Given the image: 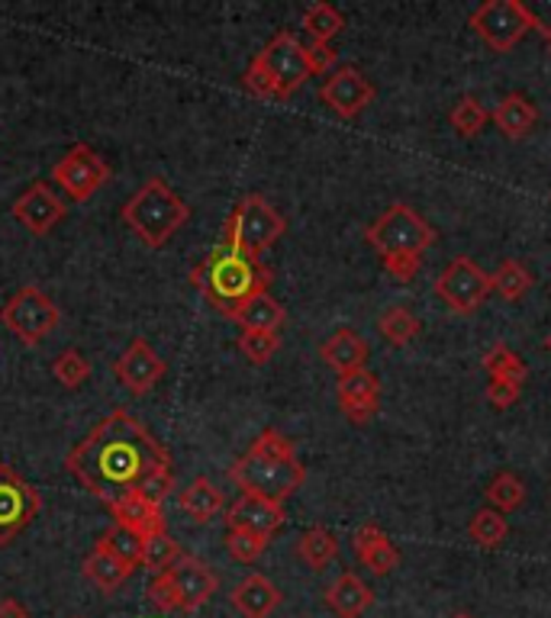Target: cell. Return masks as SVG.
Returning <instances> with one entry per match:
<instances>
[{
    "label": "cell",
    "instance_id": "obj_1",
    "mask_svg": "<svg viewBox=\"0 0 551 618\" xmlns=\"http://www.w3.org/2000/svg\"><path fill=\"white\" fill-rule=\"evenodd\" d=\"M65 467L91 496L110 506L129 493H139L152 474L168 470L172 457L136 416L113 409L68 451Z\"/></svg>",
    "mask_w": 551,
    "mask_h": 618
},
{
    "label": "cell",
    "instance_id": "obj_2",
    "mask_svg": "<svg viewBox=\"0 0 551 618\" xmlns=\"http://www.w3.org/2000/svg\"><path fill=\"white\" fill-rule=\"evenodd\" d=\"M229 480L249 496H262L284 506V500L303 487L306 470L297 461L290 439H284L277 429H265L255 444L229 467Z\"/></svg>",
    "mask_w": 551,
    "mask_h": 618
},
{
    "label": "cell",
    "instance_id": "obj_3",
    "mask_svg": "<svg viewBox=\"0 0 551 618\" xmlns=\"http://www.w3.org/2000/svg\"><path fill=\"white\" fill-rule=\"evenodd\" d=\"M190 280L203 290L210 306H216L226 319H233V313L242 303H249L259 293H268L272 270L262 265V258H252L242 249L220 242L210 252V258L190 274Z\"/></svg>",
    "mask_w": 551,
    "mask_h": 618
},
{
    "label": "cell",
    "instance_id": "obj_4",
    "mask_svg": "<svg viewBox=\"0 0 551 618\" xmlns=\"http://www.w3.org/2000/svg\"><path fill=\"white\" fill-rule=\"evenodd\" d=\"M367 242L397 280H413L423 252L436 242V229L406 203L387 206V213L367 226Z\"/></svg>",
    "mask_w": 551,
    "mask_h": 618
},
{
    "label": "cell",
    "instance_id": "obj_5",
    "mask_svg": "<svg viewBox=\"0 0 551 618\" xmlns=\"http://www.w3.org/2000/svg\"><path fill=\"white\" fill-rule=\"evenodd\" d=\"M120 219L146 249H165L190 219V206L168 187V180L152 177L126 200Z\"/></svg>",
    "mask_w": 551,
    "mask_h": 618
},
{
    "label": "cell",
    "instance_id": "obj_6",
    "mask_svg": "<svg viewBox=\"0 0 551 618\" xmlns=\"http://www.w3.org/2000/svg\"><path fill=\"white\" fill-rule=\"evenodd\" d=\"M287 223L262 193H249L236 203L233 216L226 219L223 242L242 249L252 258H262L277 239L284 236Z\"/></svg>",
    "mask_w": 551,
    "mask_h": 618
},
{
    "label": "cell",
    "instance_id": "obj_7",
    "mask_svg": "<svg viewBox=\"0 0 551 618\" xmlns=\"http://www.w3.org/2000/svg\"><path fill=\"white\" fill-rule=\"evenodd\" d=\"M0 319H3V326H7L26 349H36V345H42V342L59 329L62 310H59V303H55L49 293H42L39 287L26 283V287H20V290L3 303Z\"/></svg>",
    "mask_w": 551,
    "mask_h": 618
},
{
    "label": "cell",
    "instance_id": "obj_8",
    "mask_svg": "<svg viewBox=\"0 0 551 618\" xmlns=\"http://www.w3.org/2000/svg\"><path fill=\"white\" fill-rule=\"evenodd\" d=\"M467 23L493 52H510L529 29H542L549 36V26H542V20L519 0H487Z\"/></svg>",
    "mask_w": 551,
    "mask_h": 618
},
{
    "label": "cell",
    "instance_id": "obj_9",
    "mask_svg": "<svg viewBox=\"0 0 551 618\" xmlns=\"http://www.w3.org/2000/svg\"><path fill=\"white\" fill-rule=\"evenodd\" d=\"M252 65L259 72H265V78L272 81L275 100H287L293 90L303 88L316 75L310 49L293 33H277L275 39L252 59Z\"/></svg>",
    "mask_w": 551,
    "mask_h": 618
},
{
    "label": "cell",
    "instance_id": "obj_10",
    "mask_svg": "<svg viewBox=\"0 0 551 618\" xmlns=\"http://www.w3.org/2000/svg\"><path fill=\"white\" fill-rule=\"evenodd\" d=\"M110 165L103 162V155L91 149L88 142H75L52 168L55 187L65 193V200L72 203H85L93 193L110 180Z\"/></svg>",
    "mask_w": 551,
    "mask_h": 618
},
{
    "label": "cell",
    "instance_id": "obj_11",
    "mask_svg": "<svg viewBox=\"0 0 551 618\" xmlns=\"http://www.w3.org/2000/svg\"><path fill=\"white\" fill-rule=\"evenodd\" d=\"M42 509V496L16 470L0 464V547L33 526Z\"/></svg>",
    "mask_w": 551,
    "mask_h": 618
},
{
    "label": "cell",
    "instance_id": "obj_12",
    "mask_svg": "<svg viewBox=\"0 0 551 618\" xmlns=\"http://www.w3.org/2000/svg\"><path fill=\"white\" fill-rule=\"evenodd\" d=\"M490 290H493L490 274L480 270V267L474 265L471 258H464V255L455 258L452 265L439 274V280H436V293L449 303V310H455L461 316L474 313V310L487 300Z\"/></svg>",
    "mask_w": 551,
    "mask_h": 618
},
{
    "label": "cell",
    "instance_id": "obj_13",
    "mask_svg": "<svg viewBox=\"0 0 551 618\" xmlns=\"http://www.w3.org/2000/svg\"><path fill=\"white\" fill-rule=\"evenodd\" d=\"M68 206L65 200L46 184L36 180L33 187H26L16 200H13V219L29 232V236H49L62 219H65Z\"/></svg>",
    "mask_w": 551,
    "mask_h": 618
},
{
    "label": "cell",
    "instance_id": "obj_14",
    "mask_svg": "<svg viewBox=\"0 0 551 618\" xmlns=\"http://www.w3.org/2000/svg\"><path fill=\"white\" fill-rule=\"evenodd\" d=\"M113 374H116V380H120L133 396H146V393L165 377V361H162V354L155 352L149 342L136 339L126 352L116 357Z\"/></svg>",
    "mask_w": 551,
    "mask_h": 618
},
{
    "label": "cell",
    "instance_id": "obj_15",
    "mask_svg": "<svg viewBox=\"0 0 551 618\" xmlns=\"http://www.w3.org/2000/svg\"><path fill=\"white\" fill-rule=\"evenodd\" d=\"M374 93H377V90H374V85L367 81L365 75H362L359 68L346 65V68H339L333 78H326V85L320 88V100H323L326 106H333L339 116L352 119V116H359L367 103L374 100Z\"/></svg>",
    "mask_w": 551,
    "mask_h": 618
},
{
    "label": "cell",
    "instance_id": "obj_16",
    "mask_svg": "<svg viewBox=\"0 0 551 618\" xmlns=\"http://www.w3.org/2000/svg\"><path fill=\"white\" fill-rule=\"evenodd\" d=\"M168 573L175 580V590H178V600H181V613H197L203 603H210V596L220 587L216 573L203 560L190 557V554H181V560Z\"/></svg>",
    "mask_w": 551,
    "mask_h": 618
},
{
    "label": "cell",
    "instance_id": "obj_17",
    "mask_svg": "<svg viewBox=\"0 0 551 618\" xmlns=\"http://www.w3.org/2000/svg\"><path fill=\"white\" fill-rule=\"evenodd\" d=\"M280 526H284V506L262 496H249V493H242L226 513V529L252 531L262 538H272Z\"/></svg>",
    "mask_w": 551,
    "mask_h": 618
},
{
    "label": "cell",
    "instance_id": "obj_18",
    "mask_svg": "<svg viewBox=\"0 0 551 618\" xmlns=\"http://www.w3.org/2000/svg\"><path fill=\"white\" fill-rule=\"evenodd\" d=\"M377 400H380V383L377 377L359 367L349 374H339V406L352 422H365L377 413Z\"/></svg>",
    "mask_w": 551,
    "mask_h": 618
},
{
    "label": "cell",
    "instance_id": "obj_19",
    "mask_svg": "<svg viewBox=\"0 0 551 618\" xmlns=\"http://www.w3.org/2000/svg\"><path fill=\"white\" fill-rule=\"evenodd\" d=\"M107 509H110V516H113L116 526L139 534L142 541H149L152 534L168 531L165 529V516H162V503H152V500H146L139 493H129V496L110 503Z\"/></svg>",
    "mask_w": 551,
    "mask_h": 618
},
{
    "label": "cell",
    "instance_id": "obj_20",
    "mask_svg": "<svg viewBox=\"0 0 551 618\" xmlns=\"http://www.w3.org/2000/svg\"><path fill=\"white\" fill-rule=\"evenodd\" d=\"M352 547L359 554V560L365 564L374 577H387L397 564H400V551L393 547V541L387 538V531L374 522L359 526L352 534Z\"/></svg>",
    "mask_w": 551,
    "mask_h": 618
},
{
    "label": "cell",
    "instance_id": "obj_21",
    "mask_svg": "<svg viewBox=\"0 0 551 618\" xmlns=\"http://www.w3.org/2000/svg\"><path fill=\"white\" fill-rule=\"evenodd\" d=\"M233 609L242 618H268L280 606V590L268 577L249 573L236 590H233Z\"/></svg>",
    "mask_w": 551,
    "mask_h": 618
},
{
    "label": "cell",
    "instance_id": "obj_22",
    "mask_svg": "<svg viewBox=\"0 0 551 618\" xmlns=\"http://www.w3.org/2000/svg\"><path fill=\"white\" fill-rule=\"evenodd\" d=\"M326 606L342 618H359L365 613L367 606L374 603V593L367 590V583L359 577V573H339L326 593H323Z\"/></svg>",
    "mask_w": 551,
    "mask_h": 618
},
{
    "label": "cell",
    "instance_id": "obj_23",
    "mask_svg": "<svg viewBox=\"0 0 551 618\" xmlns=\"http://www.w3.org/2000/svg\"><path fill=\"white\" fill-rule=\"evenodd\" d=\"M493 123L506 139H526L539 123V110H536V103L529 97L506 93L493 110Z\"/></svg>",
    "mask_w": 551,
    "mask_h": 618
},
{
    "label": "cell",
    "instance_id": "obj_24",
    "mask_svg": "<svg viewBox=\"0 0 551 618\" xmlns=\"http://www.w3.org/2000/svg\"><path fill=\"white\" fill-rule=\"evenodd\" d=\"M178 506H181V513L190 519V522L203 526V522H210V519L220 516V509H223V493L216 490L213 480L197 477V480H190V483L181 490Z\"/></svg>",
    "mask_w": 551,
    "mask_h": 618
},
{
    "label": "cell",
    "instance_id": "obj_25",
    "mask_svg": "<svg viewBox=\"0 0 551 618\" xmlns=\"http://www.w3.org/2000/svg\"><path fill=\"white\" fill-rule=\"evenodd\" d=\"M133 570H136V567L123 564L120 557H113V554L103 551L100 544H93V551L85 557V577L91 580L100 593H107V596L116 593V590L133 577Z\"/></svg>",
    "mask_w": 551,
    "mask_h": 618
},
{
    "label": "cell",
    "instance_id": "obj_26",
    "mask_svg": "<svg viewBox=\"0 0 551 618\" xmlns=\"http://www.w3.org/2000/svg\"><path fill=\"white\" fill-rule=\"evenodd\" d=\"M320 354H323V361H326L329 367H336L339 374H349V370L365 367L367 345L359 332H352V329H339V332L320 349Z\"/></svg>",
    "mask_w": 551,
    "mask_h": 618
},
{
    "label": "cell",
    "instance_id": "obj_27",
    "mask_svg": "<svg viewBox=\"0 0 551 618\" xmlns=\"http://www.w3.org/2000/svg\"><path fill=\"white\" fill-rule=\"evenodd\" d=\"M233 319L242 326V329H259V332H277L280 326H284V306L277 303L272 293H259V297H252L249 303H242L236 313H233Z\"/></svg>",
    "mask_w": 551,
    "mask_h": 618
},
{
    "label": "cell",
    "instance_id": "obj_28",
    "mask_svg": "<svg viewBox=\"0 0 551 618\" xmlns=\"http://www.w3.org/2000/svg\"><path fill=\"white\" fill-rule=\"evenodd\" d=\"M336 554H339V541H336L333 531L323 529V526L306 529L300 534V541H297V557H300L310 570H326V567L336 560Z\"/></svg>",
    "mask_w": 551,
    "mask_h": 618
},
{
    "label": "cell",
    "instance_id": "obj_29",
    "mask_svg": "<svg viewBox=\"0 0 551 618\" xmlns=\"http://www.w3.org/2000/svg\"><path fill=\"white\" fill-rule=\"evenodd\" d=\"M178 560H181L178 541H175L168 531H162V534H152V538L142 544V560H139V567H146L152 577H159V573H168Z\"/></svg>",
    "mask_w": 551,
    "mask_h": 618
},
{
    "label": "cell",
    "instance_id": "obj_30",
    "mask_svg": "<svg viewBox=\"0 0 551 618\" xmlns=\"http://www.w3.org/2000/svg\"><path fill=\"white\" fill-rule=\"evenodd\" d=\"M342 26H346V16L333 3H313V7L303 10V29L320 46H329V39L336 33H342Z\"/></svg>",
    "mask_w": 551,
    "mask_h": 618
},
{
    "label": "cell",
    "instance_id": "obj_31",
    "mask_svg": "<svg viewBox=\"0 0 551 618\" xmlns=\"http://www.w3.org/2000/svg\"><path fill=\"white\" fill-rule=\"evenodd\" d=\"M484 367H487L490 380H506V383H513V387H523L526 377H529L526 361L516 352H510L506 345H493L490 352L484 354Z\"/></svg>",
    "mask_w": 551,
    "mask_h": 618
},
{
    "label": "cell",
    "instance_id": "obj_32",
    "mask_svg": "<svg viewBox=\"0 0 551 618\" xmlns=\"http://www.w3.org/2000/svg\"><path fill=\"white\" fill-rule=\"evenodd\" d=\"M377 329H380V336L390 342V345H410L413 339H416V332H419V323H416V316L406 310V306H390V310H384V316L377 319Z\"/></svg>",
    "mask_w": 551,
    "mask_h": 618
},
{
    "label": "cell",
    "instance_id": "obj_33",
    "mask_svg": "<svg viewBox=\"0 0 551 618\" xmlns=\"http://www.w3.org/2000/svg\"><path fill=\"white\" fill-rule=\"evenodd\" d=\"M52 377L65 387V390H78L91 380V361L78 349H65L55 354L52 361Z\"/></svg>",
    "mask_w": 551,
    "mask_h": 618
},
{
    "label": "cell",
    "instance_id": "obj_34",
    "mask_svg": "<svg viewBox=\"0 0 551 618\" xmlns=\"http://www.w3.org/2000/svg\"><path fill=\"white\" fill-rule=\"evenodd\" d=\"M103 551H110L113 557H120L123 564H129V567H139V560H142V538L139 534H133L129 529H123V526H110V529L100 534V541H97Z\"/></svg>",
    "mask_w": 551,
    "mask_h": 618
},
{
    "label": "cell",
    "instance_id": "obj_35",
    "mask_svg": "<svg viewBox=\"0 0 551 618\" xmlns=\"http://www.w3.org/2000/svg\"><path fill=\"white\" fill-rule=\"evenodd\" d=\"M523 500H526V487L516 474H497L487 487V503L497 513H513L523 506Z\"/></svg>",
    "mask_w": 551,
    "mask_h": 618
},
{
    "label": "cell",
    "instance_id": "obj_36",
    "mask_svg": "<svg viewBox=\"0 0 551 618\" xmlns=\"http://www.w3.org/2000/svg\"><path fill=\"white\" fill-rule=\"evenodd\" d=\"M490 280H493V290H497L503 300H523V297L529 293V287H533V274L519 265V262H513V258L497 267V270L490 274Z\"/></svg>",
    "mask_w": 551,
    "mask_h": 618
},
{
    "label": "cell",
    "instance_id": "obj_37",
    "mask_svg": "<svg viewBox=\"0 0 551 618\" xmlns=\"http://www.w3.org/2000/svg\"><path fill=\"white\" fill-rule=\"evenodd\" d=\"M506 519H503V513H497V509H480V513H474V519H471V526H467V534H471V541L474 544H480V547H500L503 541H506Z\"/></svg>",
    "mask_w": 551,
    "mask_h": 618
},
{
    "label": "cell",
    "instance_id": "obj_38",
    "mask_svg": "<svg viewBox=\"0 0 551 618\" xmlns=\"http://www.w3.org/2000/svg\"><path fill=\"white\" fill-rule=\"evenodd\" d=\"M277 349H280V336L277 332L242 329V336H239V352L246 354L252 364H268L275 357Z\"/></svg>",
    "mask_w": 551,
    "mask_h": 618
},
{
    "label": "cell",
    "instance_id": "obj_39",
    "mask_svg": "<svg viewBox=\"0 0 551 618\" xmlns=\"http://www.w3.org/2000/svg\"><path fill=\"white\" fill-rule=\"evenodd\" d=\"M487 119H490V113L474 97H461L455 110H452V126L459 129V136H464V139L477 136L487 126Z\"/></svg>",
    "mask_w": 551,
    "mask_h": 618
},
{
    "label": "cell",
    "instance_id": "obj_40",
    "mask_svg": "<svg viewBox=\"0 0 551 618\" xmlns=\"http://www.w3.org/2000/svg\"><path fill=\"white\" fill-rule=\"evenodd\" d=\"M265 547H268V538H262V534H252V531L242 529H226V551L236 560H242V564L259 560L265 554Z\"/></svg>",
    "mask_w": 551,
    "mask_h": 618
},
{
    "label": "cell",
    "instance_id": "obj_41",
    "mask_svg": "<svg viewBox=\"0 0 551 618\" xmlns=\"http://www.w3.org/2000/svg\"><path fill=\"white\" fill-rule=\"evenodd\" d=\"M146 596H149V603H152L159 613H181V600H178V590H175L172 573L152 577L149 587H146Z\"/></svg>",
    "mask_w": 551,
    "mask_h": 618
},
{
    "label": "cell",
    "instance_id": "obj_42",
    "mask_svg": "<svg viewBox=\"0 0 551 618\" xmlns=\"http://www.w3.org/2000/svg\"><path fill=\"white\" fill-rule=\"evenodd\" d=\"M172 487H175V477H172V467H168V470L152 474V477L139 487V496H146V500H152V503H162V500L172 493Z\"/></svg>",
    "mask_w": 551,
    "mask_h": 618
},
{
    "label": "cell",
    "instance_id": "obj_43",
    "mask_svg": "<svg viewBox=\"0 0 551 618\" xmlns=\"http://www.w3.org/2000/svg\"><path fill=\"white\" fill-rule=\"evenodd\" d=\"M516 400H519V387H513V383H506V380H490V387H487V403H490V406L506 409V406H513Z\"/></svg>",
    "mask_w": 551,
    "mask_h": 618
},
{
    "label": "cell",
    "instance_id": "obj_44",
    "mask_svg": "<svg viewBox=\"0 0 551 618\" xmlns=\"http://www.w3.org/2000/svg\"><path fill=\"white\" fill-rule=\"evenodd\" d=\"M310 59H313V68H316V75H320V72H326V68L336 62V52H333L329 46H320V42H313V46H310Z\"/></svg>",
    "mask_w": 551,
    "mask_h": 618
},
{
    "label": "cell",
    "instance_id": "obj_45",
    "mask_svg": "<svg viewBox=\"0 0 551 618\" xmlns=\"http://www.w3.org/2000/svg\"><path fill=\"white\" fill-rule=\"evenodd\" d=\"M0 618H33V616H29V609H26L20 600L7 596V600H0Z\"/></svg>",
    "mask_w": 551,
    "mask_h": 618
},
{
    "label": "cell",
    "instance_id": "obj_46",
    "mask_svg": "<svg viewBox=\"0 0 551 618\" xmlns=\"http://www.w3.org/2000/svg\"><path fill=\"white\" fill-rule=\"evenodd\" d=\"M452 618H474V616H471V613H455Z\"/></svg>",
    "mask_w": 551,
    "mask_h": 618
},
{
    "label": "cell",
    "instance_id": "obj_47",
    "mask_svg": "<svg viewBox=\"0 0 551 618\" xmlns=\"http://www.w3.org/2000/svg\"><path fill=\"white\" fill-rule=\"evenodd\" d=\"M546 352H551V336H549V339H546Z\"/></svg>",
    "mask_w": 551,
    "mask_h": 618
},
{
    "label": "cell",
    "instance_id": "obj_48",
    "mask_svg": "<svg viewBox=\"0 0 551 618\" xmlns=\"http://www.w3.org/2000/svg\"><path fill=\"white\" fill-rule=\"evenodd\" d=\"M546 39H549V49H551V29H549V36H546Z\"/></svg>",
    "mask_w": 551,
    "mask_h": 618
},
{
    "label": "cell",
    "instance_id": "obj_49",
    "mask_svg": "<svg viewBox=\"0 0 551 618\" xmlns=\"http://www.w3.org/2000/svg\"><path fill=\"white\" fill-rule=\"evenodd\" d=\"M75 618H82V616H75Z\"/></svg>",
    "mask_w": 551,
    "mask_h": 618
}]
</instances>
